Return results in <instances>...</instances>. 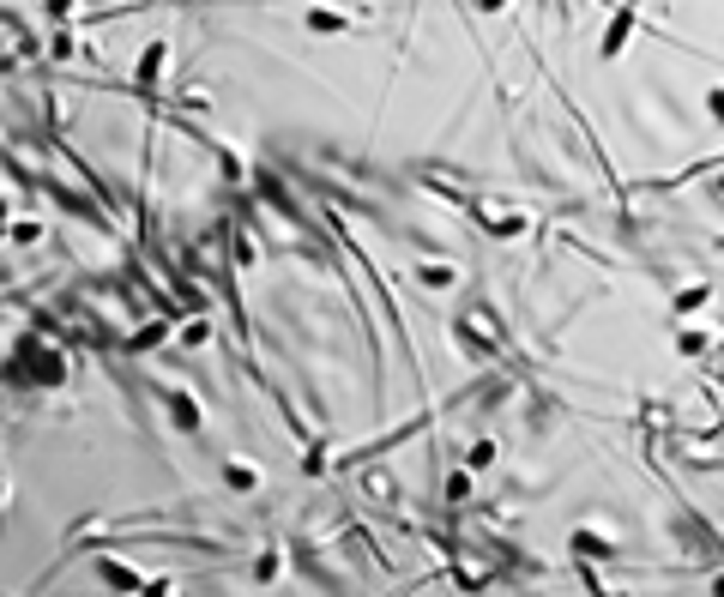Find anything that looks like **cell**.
<instances>
[{
    "instance_id": "6da1fadb",
    "label": "cell",
    "mask_w": 724,
    "mask_h": 597,
    "mask_svg": "<svg viewBox=\"0 0 724 597\" xmlns=\"http://www.w3.org/2000/svg\"><path fill=\"white\" fill-rule=\"evenodd\" d=\"M229 489H254V471H248V464H229Z\"/></svg>"
}]
</instances>
